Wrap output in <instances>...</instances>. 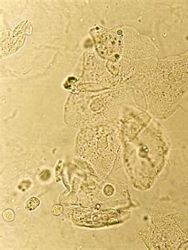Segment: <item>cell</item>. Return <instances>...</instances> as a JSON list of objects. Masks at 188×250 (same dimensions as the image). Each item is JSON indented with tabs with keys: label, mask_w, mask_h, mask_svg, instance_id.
I'll list each match as a JSON object with an SVG mask.
<instances>
[{
	"label": "cell",
	"mask_w": 188,
	"mask_h": 250,
	"mask_svg": "<svg viewBox=\"0 0 188 250\" xmlns=\"http://www.w3.org/2000/svg\"><path fill=\"white\" fill-rule=\"evenodd\" d=\"M31 32V25L29 22H22L12 32L6 31L3 33L4 36L2 35V56L8 55L10 53L18 50L21 45H23L25 36Z\"/></svg>",
	"instance_id": "cell-1"
},
{
	"label": "cell",
	"mask_w": 188,
	"mask_h": 250,
	"mask_svg": "<svg viewBox=\"0 0 188 250\" xmlns=\"http://www.w3.org/2000/svg\"><path fill=\"white\" fill-rule=\"evenodd\" d=\"M40 205V200L36 197H32L28 199L27 202L25 203V209L27 210H34Z\"/></svg>",
	"instance_id": "cell-2"
},
{
	"label": "cell",
	"mask_w": 188,
	"mask_h": 250,
	"mask_svg": "<svg viewBox=\"0 0 188 250\" xmlns=\"http://www.w3.org/2000/svg\"><path fill=\"white\" fill-rule=\"evenodd\" d=\"M2 217L6 222H11L15 218V213L11 209H8V210H6L3 212Z\"/></svg>",
	"instance_id": "cell-3"
},
{
	"label": "cell",
	"mask_w": 188,
	"mask_h": 250,
	"mask_svg": "<svg viewBox=\"0 0 188 250\" xmlns=\"http://www.w3.org/2000/svg\"><path fill=\"white\" fill-rule=\"evenodd\" d=\"M62 207L60 205H56L53 207V209H52V213H53L54 215H59L62 212Z\"/></svg>",
	"instance_id": "cell-4"
}]
</instances>
